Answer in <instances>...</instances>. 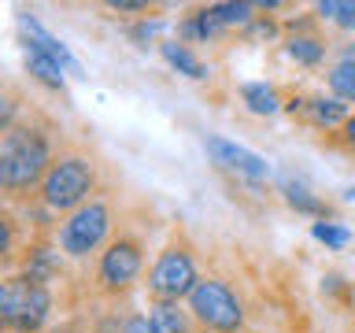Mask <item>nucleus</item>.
I'll return each mask as SVG.
<instances>
[{"instance_id":"f257e3e1","label":"nucleus","mask_w":355,"mask_h":333,"mask_svg":"<svg viewBox=\"0 0 355 333\" xmlns=\"http://www.w3.org/2000/svg\"><path fill=\"white\" fill-rule=\"evenodd\" d=\"M55 160V144L49 130L37 122H15L0 137V193L8 204L37 196V189Z\"/></svg>"},{"instance_id":"f03ea898","label":"nucleus","mask_w":355,"mask_h":333,"mask_svg":"<svg viewBox=\"0 0 355 333\" xmlns=\"http://www.w3.org/2000/svg\"><path fill=\"white\" fill-rule=\"evenodd\" d=\"M96 193H100V163L82 148H60L37 189V204L49 215L67 219L78 207H85L89 200H96Z\"/></svg>"},{"instance_id":"7ed1b4c3","label":"nucleus","mask_w":355,"mask_h":333,"mask_svg":"<svg viewBox=\"0 0 355 333\" xmlns=\"http://www.w3.org/2000/svg\"><path fill=\"white\" fill-rule=\"evenodd\" d=\"M200 278L204 274H200L196 248L182 237V233H174V237L155 252L148 274H144V293H148L152 304H185Z\"/></svg>"},{"instance_id":"20e7f679","label":"nucleus","mask_w":355,"mask_h":333,"mask_svg":"<svg viewBox=\"0 0 355 333\" xmlns=\"http://www.w3.org/2000/svg\"><path fill=\"white\" fill-rule=\"evenodd\" d=\"M144 274H148L144 241L130 230H119L93 263V289L104 300H122L133 285H144Z\"/></svg>"},{"instance_id":"39448f33","label":"nucleus","mask_w":355,"mask_h":333,"mask_svg":"<svg viewBox=\"0 0 355 333\" xmlns=\"http://www.w3.org/2000/svg\"><path fill=\"white\" fill-rule=\"evenodd\" d=\"M55 296L52 285L26 271L8 274L0 285V322L4 333H41L52 318Z\"/></svg>"},{"instance_id":"423d86ee","label":"nucleus","mask_w":355,"mask_h":333,"mask_svg":"<svg viewBox=\"0 0 355 333\" xmlns=\"http://www.w3.org/2000/svg\"><path fill=\"white\" fill-rule=\"evenodd\" d=\"M115 237V207L111 200L96 196L89 200L85 207H78L74 215H67L60 226H55L52 241L67 259H89V255H100Z\"/></svg>"},{"instance_id":"0eeeda50","label":"nucleus","mask_w":355,"mask_h":333,"mask_svg":"<svg viewBox=\"0 0 355 333\" xmlns=\"http://www.w3.org/2000/svg\"><path fill=\"white\" fill-rule=\"evenodd\" d=\"M185 307L193 311L200 333H241L244 322H248V311H244L241 293L218 274L200 278L196 289L185 300Z\"/></svg>"},{"instance_id":"6e6552de","label":"nucleus","mask_w":355,"mask_h":333,"mask_svg":"<svg viewBox=\"0 0 355 333\" xmlns=\"http://www.w3.org/2000/svg\"><path fill=\"white\" fill-rule=\"evenodd\" d=\"M204 152H207V160L215 163L218 171L237 174V178H244V182H266V178H270V163H266L259 152L244 148V144L230 141V137L207 133V137H204Z\"/></svg>"},{"instance_id":"1a4fd4ad","label":"nucleus","mask_w":355,"mask_h":333,"mask_svg":"<svg viewBox=\"0 0 355 333\" xmlns=\"http://www.w3.org/2000/svg\"><path fill=\"white\" fill-rule=\"evenodd\" d=\"M288 37H285V56L300 67H318L322 60H326L329 52V41L322 37V33L315 30V22L311 19H300V22H288Z\"/></svg>"},{"instance_id":"9d476101","label":"nucleus","mask_w":355,"mask_h":333,"mask_svg":"<svg viewBox=\"0 0 355 333\" xmlns=\"http://www.w3.org/2000/svg\"><path fill=\"white\" fill-rule=\"evenodd\" d=\"M22 33L30 37V52H41V56H49V60H55V63L63 67V71H71L74 78H82V63H78L74 56H71V49H67V44H63L60 37H55V33H49V30H44V26H41V22L33 19V15H26V19H22Z\"/></svg>"},{"instance_id":"9b49d317","label":"nucleus","mask_w":355,"mask_h":333,"mask_svg":"<svg viewBox=\"0 0 355 333\" xmlns=\"http://www.w3.org/2000/svg\"><path fill=\"white\" fill-rule=\"evenodd\" d=\"M300 115H304L315 130H322L329 137L333 130H340L344 126V119L352 115L348 104L337 96H304V108H300Z\"/></svg>"},{"instance_id":"f8f14e48","label":"nucleus","mask_w":355,"mask_h":333,"mask_svg":"<svg viewBox=\"0 0 355 333\" xmlns=\"http://www.w3.org/2000/svg\"><path fill=\"white\" fill-rule=\"evenodd\" d=\"M326 89H329V96L344 100V104H355V41L344 44L337 52V60L329 63Z\"/></svg>"},{"instance_id":"ddd939ff","label":"nucleus","mask_w":355,"mask_h":333,"mask_svg":"<svg viewBox=\"0 0 355 333\" xmlns=\"http://www.w3.org/2000/svg\"><path fill=\"white\" fill-rule=\"evenodd\" d=\"M159 56L166 60V67H171V71L193 78V82H204V78H207V63L196 56L193 44H185V41H163V44H159Z\"/></svg>"},{"instance_id":"4468645a","label":"nucleus","mask_w":355,"mask_h":333,"mask_svg":"<svg viewBox=\"0 0 355 333\" xmlns=\"http://www.w3.org/2000/svg\"><path fill=\"white\" fill-rule=\"evenodd\" d=\"M148 315L159 333H200L193 311L185 304H148Z\"/></svg>"},{"instance_id":"2eb2a0df","label":"nucleus","mask_w":355,"mask_h":333,"mask_svg":"<svg viewBox=\"0 0 355 333\" xmlns=\"http://www.w3.org/2000/svg\"><path fill=\"white\" fill-rule=\"evenodd\" d=\"M241 100L252 115H277V111H282V93H277V85H270V82H244Z\"/></svg>"},{"instance_id":"dca6fc26","label":"nucleus","mask_w":355,"mask_h":333,"mask_svg":"<svg viewBox=\"0 0 355 333\" xmlns=\"http://www.w3.org/2000/svg\"><path fill=\"white\" fill-rule=\"evenodd\" d=\"M282 196L288 200V207L304 211V215H326V204H322V200L311 193L304 182H293V174L282 178Z\"/></svg>"},{"instance_id":"f3484780","label":"nucleus","mask_w":355,"mask_h":333,"mask_svg":"<svg viewBox=\"0 0 355 333\" xmlns=\"http://www.w3.org/2000/svg\"><path fill=\"white\" fill-rule=\"evenodd\" d=\"M26 71L37 78L41 85H49L52 93H63V67L49 60V56H41V52H30L26 56Z\"/></svg>"},{"instance_id":"a211bd4d","label":"nucleus","mask_w":355,"mask_h":333,"mask_svg":"<svg viewBox=\"0 0 355 333\" xmlns=\"http://www.w3.org/2000/svg\"><path fill=\"white\" fill-rule=\"evenodd\" d=\"M315 15L322 22H333L340 30H355V0H326V4H315Z\"/></svg>"},{"instance_id":"6ab92c4d","label":"nucleus","mask_w":355,"mask_h":333,"mask_svg":"<svg viewBox=\"0 0 355 333\" xmlns=\"http://www.w3.org/2000/svg\"><path fill=\"white\" fill-rule=\"evenodd\" d=\"M311 233H315V241L329 244V248H344V244L352 241V233H348V230L337 226V222H326V219H318L315 226H311Z\"/></svg>"},{"instance_id":"aec40b11","label":"nucleus","mask_w":355,"mask_h":333,"mask_svg":"<svg viewBox=\"0 0 355 333\" xmlns=\"http://www.w3.org/2000/svg\"><path fill=\"white\" fill-rule=\"evenodd\" d=\"M326 144H329L333 152H344V155H352V160H355V111H352L348 119H344V126H340V130H333V133H329Z\"/></svg>"},{"instance_id":"412c9836","label":"nucleus","mask_w":355,"mask_h":333,"mask_svg":"<svg viewBox=\"0 0 355 333\" xmlns=\"http://www.w3.org/2000/svg\"><path fill=\"white\" fill-rule=\"evenodd\" d=\"M119 333H159V330H155L152 315H144V311H130V315H122Z\"/></svg>"},{"instance_id":"4be33fe9","label":"nucleus","mask_w":355,"mask_h":333,"mask_svg":"<svg viewBox=\"0 0 355 333\" xmlns=\"http://www.w3.org/2000/svg\"><path fill=\"white\" fill-rule=\"evenodd\" d=\"M111 11H119V15H144V19H148V4H144V0H111V4H107Z\"/></svg>"},{"instance_id":"5701e85b","label":"nucleus","mask_w":355,"mask_h":333,"mask_svg":"<svg viewBox=\"0 0 355 333\" xmlns=\"http://www.w3.org/2000/svg\"><path fill=\"white\" fill-rule=\"evenodd\" d=\"M155 30H159V22H148V19H144L141 26H133V30H130V37H133V41H144V37H152Z\"/></svg>"}]
</instances>
